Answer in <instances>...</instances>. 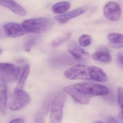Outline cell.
Segmentation results:
<instances>
[{
    "label": "cell",
    "mask_w": 123,
    "mask_h": 123,
    "mask_svg": "<svg viewBox=\"0 0 123 123\" xmlns=\"http://www.w3.org/2000/svg\"><path fill=\"white\" fill-rule=\"evenodd\" d=\"M3 29L6 35L11 38L19 37L28 33L22 24L18 23L11 22L6 24Z\"/></svg>",
    "instance_id": "obj_8"
},
{
    "label": "cell",
    "mask_w": 123,
    "mask_h": 123,
    "mask_svg": "<svg viewBox=\"0 0 123 123\" xmlns=\"http://www.w3.org/2000/svg\"><path fill=\"white\" fill-rule=\"evenodd\" d=\"M22 24L28 33L41 34L49 30L53 22L47 17H40L25 20Z\"/></svg>",
    "instance_id": "obj_3"
},
{
    "label": "cell",
    "mask_w": 123,
    "mask_h": 123,
    "mask_svg": "<svg viewBox=\"0 0 123 123\" xmlns=\"http://www.w3.org/2000/svg\"><path fill=\"white\" fill-rule=\"evenodd\" d=\"M68 49L70 54L78 61L84 60L88 57V53L75 42L70 43L68 45Z\"/></svg>",
    "instance_id": "obj_10"
},
{
    "label": "cell",
    "mask_w": 123,
    "mask_h": 123,
    "mask_svg": "<svg viewBox=\"0 0 123 123\" xmlns=\"http://www.w3.org/2000/svg\"><path fill=\"white\" fill-rule=\"evenodd\" d=\"M108 123H118L116 119L112 116H109L107 118Z\"/></svg>",
    "instance_id": "obj_23"
},
{
    "label": "cell",
    "mask_w": 123,
    "mask_h": 123,
    "mask_svg": "<svg viewBox=\"0 0 123 123\" xmlns=\"http://www.w3.org/2000/svg\"><path fill=\"white\" fill-rule=\"evenodd\" d=\"M69 80L82 79L98 82H106L108 78L104 71L95 66L78 65L68 69L64 73Z\"/></svg>",
    "instance_id": "obj_2"
},
{
    "label": "cell",
    "mask_w": 123,
    "mask_h": 123,
    "mask_svg": "<svg viewBox=\"0 0 123 123\" xmlns=\"http://www.w3.org/2000/svg\"><path fill=\"white\" fill-rule=\"evenodd\" d=\"M35 123H45L43 116L40 112L38 113L36 115Z\"/></svg>",
    "instance_id": "obj_21"
},
{
    "label": "cell",
    "mask_w": 123,
    "mask_h": 123,
    "mask_svg": "<svg viewBox=\"0 0 123 123\" xmlns=\"http://www.w3.org/2000/svg\"><path fill=\"white\" fill-rule=\"evenodd\" d=\"M2 52H3V51H2V50L1 49V48H0V55L2 53Z\"/></svg>",
    "instance_id": "obj_26"
},
{
    "label": "cell",
    "mask_w": 123,
    "mask_h": 123,
    "mask_svg": "<svg viewBox=\"0 0 123 123\" xmlns=\"http://www.w3.org/2000/svg\"><path fill=\"white\" fill-rule=\"evenodd\" d=\"M30 72V66L29 64L26 65L24 68L23 72L22 74L19 83L16 88L17 89H22L24 85L26 79L29 75Z\"/></svg>",
    "instance_id": "obj_15"
},
{
    "label": "cell",
    "mask_w": 123,
    "mask_h": 123,
    "mask_svg": "<svg viewBox=\"0 0 123 123\" xmlns=\"http://www.w3.org/2000/svg\"><path fill=\"white\" fill-rule=\"evenodd\" d=\"M108 39L113 44H123V35L117 33H110L108 36Z\"/></svg>",
    "instance_id": "obj_16"
},
{
    "label": "cell",
    "mask_w": 123,
    "mask_h": 123,
    "mask_svg": "<svg viewBox=\"0 0 123 123\" xmlns=\"http://www.w3.org/2000/svg\"><path fill=\"white\" fill-rule=\"evenodd\" d=\"M123 89L122 87H119L117 90V101L118 106L121 112H123Z\"/></svg>",
    "instance_id": "obj_20"
},
{
    "label": "cell",
    "mask_w": 123,
    "mask_h": 123,
    "mask_svg": "<svg viewBox=\"0 0 123 123\" xmlns=\"http://www.w3.org/2000/svg\"><path fill=\"white\" fill-rule=\"evenodd\" d=\"M20 72L19 67L8 63H0V79L6 82H12L16 81Z\"/></svg>",
    "instance_id": "obj_6"
},
{
    "label": "cell",
    "mask_w": 123,
    "mask_h": 123,
    "mask_svg": "<svg viewBox=\"0 0 123 123\" xmlns=\"http://www.w3.org/2000/svg\"><path fill=\"white\" fill-rule=\"evenodd\" d=\"M30 100V97L26 92L16 88L10 102V110L13 111L19 110L27 105Z\"/></svg>",
    "instance_id": "obj_5"
},
{
    "label": "cell",
    "mask_w": 123,
    "mask_h": 123,
    "mask_svg": "<svg viewBox=\"0 0 123 123\" xmlns=\"http://www.w3.org/2000/svg\"><path fill=\"white\" fill-rule=\"evenodd\" d=\"M37 38L35 37H32L29 39L25 43L24 46V49L25 51L30 52L32 47L37 42Z\"/></svg>",
    "instance_id": "obj_19"
},
{
    "label": "cell",
    "mask_w": 123,
    "mask_h": 123,
    "mask_svg": "<svg viewBox=\"0 0 123 123\" xmlns=\"http://www.w3.org/2000/svg\"><path fill=\"white\" fill-rule=\"evenodd\" d=\"M7 85L5 81L0 79V111L2 115L6 112Z\"/></svg>",
    "instance_id": "obj_12"
},
{
    "label": "cell",
    "mask_w": 123,
    "mask_h": 123,
    "mask_svg": "<svg viewBox=\"0 0 123 123\" xmlns=\"http://www.w3.org/2000/svg\"><path fill=\"white\" fill-rule=\"evenodd\" d=\"M0 5L9 9L19 16H24L26 14L24 8L14 0H0Z\"/></svg>",
    "instance_id": "obj_11"
},
{
    "label": "cell",
    "mask_w": 123,
    "mask_h": 123,
    "mask_svg": "<svg viewBox=\"0 0 123 123\" xmlns=\"http://www.w3.org/2000/svg\"><path fill=\"white\" fill-rule=\"evenodd\" d=\"M65 92L75 101L83 105L89 103L90 98L96 96H104L109 93L107 87L90 82H82L65 87Z\"/></svg>",
    "instance_id": "obj_1"
},
{
    "label": "cell",
    "mask_w": 123,
    "mask_h": 123,
    "mask_svg": "<svg viewBox=\"0 0 123 123\" xmlns=\"http://www.w3.org/2000/svg\"><path fill=\"white\" fill-rule=\"evenodd\" d=\"M78 42L80 46L82 47H86L91 44V37L88 35H84L80 37Z\"/></svg>",
    "instance_id": "obj_18"
},
{
    "label": "cell",
    "mask_w": 123,
    "mask_h": 123,
    "mask_svg": "<svg viewBox=\"0 0 123 123\" xmlns=\"http://www.w3.org/2000/svg\"><path fill=\"white\" fill-rule=\"evenodd\" d=\"M122 13L121 8L118 4L110 1L106 4L104 9V14L106 18L112 21H116L120 18Z\"/></svg>",
    "instance_id": "obj_7"
},
{
    "label": "cell",
    "mask_w": 123,
    "mask_h": 123,
    "mask_svg": "<svg viewBox=\"0 0 123 123\" xmlns=\"http://www.w3.org/2000/svg\"><path fill=\"white\" fill-rule=\"evenodd\" d=\"M94 123H104L102 121H95Z\"/></svg>",
    "instance_id": "obj_25"
},
{
    "label": "cell",
    "mask_w": 123,
    "mask_h": 123,
    "mask_svg": "<svg viewBox=\"0 0 123 123\" xmlns=\"http://www.w3.org/2000/svg\"><path fill=\"white\" fill-rule=\"evenodd\" d=\"M87 6H82L63 14H60L55 17V19L61 24H64L68 20L80 16L88 10Z\"/></svg>",
    "instance_id": "obj_9"
},
{
    "label": "cell",
    "mask_w": 123,
    "mask_h": 123,
    "mask_svg": "<svg viewBox=\"0 0 123 123\" xmlns=\"http://www.w3.org/2000/svg\"><path fill=\"white\" fill-rule=\"evenodd\" d=\"M70 6V4L67 1L58 2L52 6V11L56 14H63L69 10Z\"/></svg>",
    "instance_id": "obj_13"
},
{
    "label": "cell",
    "mask_w": 123,
    "mask_h": 123,
    "mask_svg": "<svg viewBox=\"0 0 123 123\" xmlns=\"http://www.w3.org/2000/svg\"><path fill=\"white\" fill-rule=\"evenodd\" d=\"M92 57L95 60L105 63H109L112 59L109 53L105 50H100L95 53L92 55Z\"/></svg>",
    "instance_id": "obj_14"
},
{
    "label": "cell",
    "mask_w": 123,
    "mask_h": 123,
    "mask_svg": "<svg viewBox=\"0 0 123 123\" xmlns=\"http://www.w3.org/2000/svg\"><path fill=\"white\" fill-rule=\"evenodd\" d=\"M71 36V33H67L66 34L60 36L55 39L52 42V45L53 47H58L68 39Z\"/></svg>",
    "instance_id": "obj_17"
},
{
    "label": "cell",
    "mask_w": 123,
    "mask_h": 123,
    "mask_svg": "<svg viewBox=\"0 0 123 123\" xmlns=\"http://www.w3.org/2000/svg\"><path fill=\"white\" fill-rule=\"evenodd\" d=\"M25 120L22 118H18L11 121L9 123H24Z\"/></svg>",
    "instance_id": "obj_22"
},
{
    "label": "cell",
    "mask_w": 123,
    "mask_h": 123,
    "mask_svg": "<svg viewBox=\"0 0 123 123\" xmlns=\"http://www.w3.org/2000/svg\"><path fill=\"white\" fill-rule=\"evenodd\" d=\"M123 52L122 51L120 52L118 54L117 58L118 60L120 62L121 64H123Z\"/></svg>",
    "instance_id": "obj_24"
},
{
    "label": "cell",
    "mask_w": 123,
    "mask_h": 123,
    "mask_svg": "<svg viewBox=\"0 0 123 123\" xmlns=\"http://www.w3.org/2000/svg\"><path fill=\"white\" fill-rule=\"evenodd\" d=\"M65 97L64 94L59 93L56 96L52 103L50 116V123H61Z\"/></svg>",
    "instance_id": "obj_4"
}]
</instances>
